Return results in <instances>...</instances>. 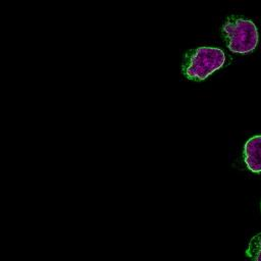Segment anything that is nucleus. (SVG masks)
Returning a JSON list of instances; mask_svg holds the SVG:
<instances>
[{
    "mask_svg": "<svg viewBox=\"0 0 261 261\" xmlns=\"http://www.w3.org/2000/svg\"><path fill=\"white\" fill-rule=\"evenodd\" d=\"M227 47L234 53L252 52L258 44V30L252 20L229 17L222 27Z\"/></svg>",
    "mask_w": 261,
    "mask_h": 261,
    "instance_id": "nucleus-1",
    "label": "nucleus"
},
{
    "mask_svg": "<svg viewBox=\"0 0 261 261\" xmlns=\"http://www.w3.org/2000/svg\"><path fill=\"white\" fill-rule=\"evenodd\" d=\"M225 61L224 52L214 47H199L189 57L185 66V74L191 80L202 81L215 70L219 69Z\"/></svg>",
    "mask_w": 261,
    "mask_h": 261,
    "instance_id": "nucleus-2",
    "label": "nucleus"
},
{
    "mask_svg": "<svg viewBox=\"0 0 261 261\" xmlns=\"http://www.w3.org/2000/svg\"><path fill=\"white\" fill-rule=\"evenodd\" d=\"M244 160L252 172H261V135L249 139L244 146Z\"/></svg>",
    "mask_w": 261,
    "mask_h": 261,
    "instance_id": "nucleus-3",
    "label": "nucleus"
},
{
    "mask_svg": "<svg viewBox=\"0 0 261 261\" xmlns=\"http://www.w3.org/2000/svg\"><path fill=\"white\" fill-rule=\"evenodd\" d=\"M246 254L251 261H261V232L250 240Z\"/></svg>",
    "mask_w": 261,
    "mask_h": 261,
    "instance_id": "nucleus-4",
    "label": "nucleus"
}]
</instances>
